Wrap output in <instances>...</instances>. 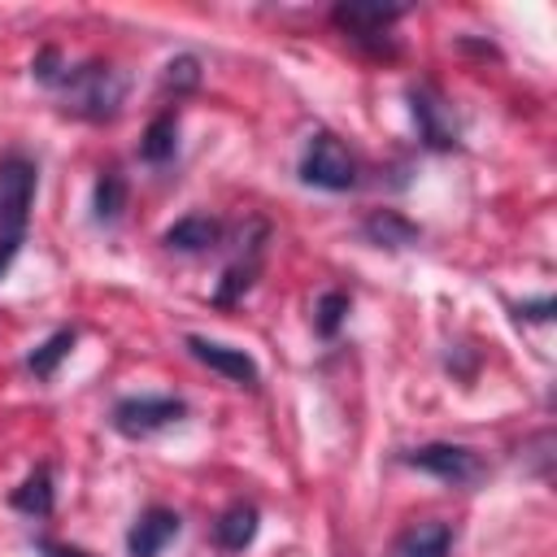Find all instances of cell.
Returning <instances> with one entry per match:
<instances>
[{
	"label": "cell",
	"mask_w": 557,
	"mask_h": 557,
	"mask_svg": "<svg viewBox=\"0 0 557 557\" xmlns=\"http://www.w3.org/2000/svg\"><path fill=\"white\" fill-rule=\"evenodd\" d=\"M52 91L61 96L65 113H74L83 122H109V117H117V109L126 100V78L109 61H83V65H70Z\"/></svg>",
	"instance_id": "cell-1"
},
{
	"label": "cell",
	"mask_w": 557,
	"mask_h": 557,
	"mask_svg": "<svg viewBox=\"0 0 557 557\" xmlns=\"http://www.w3.org/2000/svg\"><path fill=\"white\" fill-rule=\"evenodd\" d=\"M300 183H309L318 191H352L357 187V157L344 148L339 135L318 131V135H309V144L300 152Z\"/></svg>",
	"instance_id": "cell-2"
},
{
	"label": "cell",
	"mask_w": 557,
	"mask_h": 557,
	"mask_svg": "<svg viewBox=\"0 0 557 557\" xmlns=\"http://www.w3.org/2000/svg\"><path fill=\"white\" fill-rule=\"evenodd\" d=\"M405 17L400 4H335L331 22L370 57H396L392 26Z\"/></svg>",
	"instance_id": "cell-3"
},
{
	"label": "cell",
	"mask_w": 557,
	"mask_h": 557,
	"mask_svg": "<svg viewBox=\"0 0 557 557\" xmlns=\"http://www.w3.org/2000/svg\"><path fill=\"white\" fill-rule=\"evenodd\" d=\"M400 461L413 466V470H422V474H435V479L448 483V487H474V483L487 479V461H483L474 448L448 444V440L418 444V448H409Z\"/></svg>",
	"instance_id": "cell-4"
},
{
	"label": "cell",
	"mask_w": 557,
	"mask_h": 557,
	"mask_svg": "<svg viewBox=\"0 0 557 557\" xmlns=\"http://www.w3.org/2000/svg\"><path fill=\"white\" fill-rule=\"evenodd\" d=\"M35 187H39V165L30 157H22V152H9L0 161V235L26 239Z\"/></svg>",
	"instance_id": "cell-5"
},
{
	"label": "cell",
	"mask_w": 557,
	"mask_h": 557,
	"mask_svg": "<svg viewBox=\"0 0 557 557\" xmlns=\"http://www.w3.org/2000/svg\"><path fill=\"white\" fill-rule=\"evenodd\" d=\"M183 418H187V405L178 396H122L109 413L113 431L126 440H148V435H157Z\"/></svg>",
	"instance_id": "cell-6"
},
{
	"label": "cell",
	"mask_w": 557,
	"mask_h": 557,
	"mask_svg": "<svg viewBox=\"0 0 557 557\" xmlns=\"http://www.w3.org/2000/svg\"><path fill=\"white\" fill-rule=\"evenodd\" d=\"M409 113H413V122H418V139H422L426 148L448 152V148L461 144V126H457V117H453V104H448L431 83L409 87Z\"/></svg>",
	"instance_id": "cell-7"
},
{
	"label": "cell",
	"mask_w": 557,
	"mask_h": 557,
	"mask_svg": "<svg viewBox=\"0 0 557 557\" xmlns=\"http://www.w3.org/2000/svg\"><path fill=\"white\" fill-rule=\"evenodd\" d=\"M183 344H187V352H191L200 366H209L213 374H222V379H231V383H239V387H257V383H261V370H257V361H252L244 348H231V344H218V339H205V335H187Z\"/></svg>",
	"instance_id": "cell-8"
},
{
	"label": "cell",
	"mask_w": 557,
	"mask_h": 557,
	"mask_svg": "<svg viewBox=\"0 0 557 557\" xmlns=\"http://www.w3.org/2000/svg\"><path fill=\"white\" fill-rule=\"evenodd\" d=\"M178 531H183V518H178L174 509L148 505V509L131 522V531H126V553H131V557H161L165 544L178 540Z\"/></svg>",
	"instance_id": "cell-9"
},
{
	"label": "cell",
	"mask_w": 557,
	"mask_h": 557,
	"mask_svg": "<svg viewBox=\"0 0 557 557\" xmlns=\"http://www.w3.org/2000/svg\"><path fill=\"white\" fill-rule=\"evenodd\" d=\"M161 244L174 248V252H209V248L222 244V222L209 218V213H187L161 235Z\"/></svg>",
	"instance_id": "cell-10"
},
{
	"label": "cell",
	"mask_w": 557,
	"mask_h": 557,
	"mask_svg": "<svg viewBox=\"0 0 557 557\" xmlns=\"http://www.w3.org/2000/svg\"><path fill=\"white\" fill-rule=\"evenodd\" d=\"M257 527H261L257 505L235 500L231 509L218 513V522H213V540H218V548H226V553H244V548L257 540Z\"/></svg>",
	"instance_id": "cell-11"
},
{
	"label": "cell",
	"mask_w": 557,
	"mask_h": 557,
	"mask_svg": "<svg viewBox=\"0 0 557 557\" xmlns=\"http://www.w3.org/2000/svg\"><path fill=\"white\" fill-rule=\"evenodd\" d=\"M361 235L374 244V248H409V244H418V226L405 218V213H396V209H374L366 222H361Z\"/></svg>",
	"instance_id": "cell-12"
},
{
	"label": "cell",
	"mask_w": 557,
	"mask_h": 557,
	"mask_svg": "<svg viewBox=\"0 0 557 557\" xmlns=\"http://www.w3.org/2000/svg\"><path fill=\"white\" fill-rule=\"evenodd\" d=\"M174 152H178V113L174 109H161L148 122L144 139H139V157L148 165H165V161H174Z\"/></svg>",
	"instance_id": "cell-13"
},
{
	"label": "cell",
	"mask_w": 557,
	"mask_h": 557,
	"mask_svg": "<svg viewBox=\"0 0 557 557\" xmlns=\"http://www.w3.org/2000/svg\"><path fill=\"white\" fill-rule=\"evenodd\" d=\"M9 505H13V509H22V513H30V518H48V513H52V505H57L52 470H48V466H35V470L13 487Z\"/></svg>",
	"instance_id": "cell-14"
},
{
	"label": "cell",
	"mask_w": 557,
	"mask_h": 557,
	"mask_svg": "<svg viewBox=\"0 0 557 557\" xmlns=\"http://www.w3.org/2000/svg\"><path fill=\"white\" fill-rule=\"evenodd\" d=\"M448 548H453V527L440 518L413 522L400 535V557H448Z\"/></svg>",
	"instance_id": "cell-15"
},
{
	"label": "cell",
	"mask_w": 557,
	"mask_h": 557,
	"mask_svg": "<svg viewBox=\"0 0 557 557\" xmlns=\"http://www.w3.org/2000/svg\"><path fill=\"white\" fill-rule=\"evenodd\" d=\"M126 196H131L126 174H122V170H100L96 191H91V218H96L100 226H113V222L126 213Z\"/></svg>",
	"instance_id": "cell-16"
},
{
	"label": "cell",
	"mask_w": 557,
	"mask_h": 557,
	"mask_svg": "<svg viewBox=\"0 0 557 557\" xmlns=\"http://www.w3.org/2000/svg\"><path fill=\"white\" fill-rule=\"evenodd\" d=\"M74 344H78V335H74V326H61V331H52L30 357H26V370L35 374V379H52L57 374V366L74 352Z\"/></svg>",
	"instance_id": "cell-17"
},
{
	"label": "cell",
	"mask_w": 557,
	"mask_h": 557,
	"mask_svg": "<svg viewBox=\"0 0 557 557\" xmlns=\"http://www.w3.org/2000/svg\"><path fill=\"white\" fill-rule=\"evenodd\" d=\"M348 305H352L348 292H322L318 305H313V331L322 339H335L339 326H344V318H348Z\"/></svg>",
	"instance_id": "cell-18"
},
{
	"label": "cell",
	"mask_w": 557,
	"mask_h": 557,
	"mask_svg": "<svg viewBox=\"0 0 557 557\" xmlns=\"http://www.w3.org/2000/svg\"><path fill=\"white\" fill-rule=\"evenodd\" d=\"M161 87L174 91V100L187 96V91H196V87H200V61H196L191 52L170 57V65H165V74H161Z\"/></svg>",
	"instance_id": "cell-19"
},
{
	"label": "cell",
	"mask_w": 557,
	"mask_h": 557,
	"mask_svg": "<svg viewBox=\"0 0 557 557\" xmlns=\"http://www.w3.org/2000/svg\"><path fill=\"white\" fill-rule=\"evenodd\" d=\"M252 278H257V257L252 261H235L226 274H222V283H218V292H213V305H235L248 287H252Z\"/></svg>",
	"instance_id": "cell-20"
},
{
	"label": "cell",
	"mask_w": 557,
	"mask_h": 557,
	"mask_svg": "<svg viewBox=\"0 0 557 557\" xmlns=\"http://www.w3.org/2000/svg\"><path fill=\"white\" fill-rule=\"evenodd\" d=\"M65 61H61V52L57 48H39V57H35V65H30V74H35V83H44V87H57L61 78H65Z\"/></svg>",
	"instance_id": "cell-21"
},
{
	"label": "cell",
	"mask_w": 557,
	"mask_h": 557,
	"mask_svg": "<svg viewBox=\"0 0 557 557\" xmlns=\"http://www.w3.org/2000/svg\"><path fill=\"white\" fill-rule=\"evenodd\" d=\"M553 296H540V300H522V305H513V318L518 322H548L553 318Z\"/></svg>",
	"instance_id": "cell-22"
},
{
	"label": "cell",
	"mask_w": 557,
	"mask_h": 557,
	"mask_svg": "<svg viewBox=\"0 0 557 557\" xmlns=\"http://www.w3.org/2000/svg\"><path fill=\"white\" fill-rule=\"evenodd\" d=\"M17 248H22V239H13V235H0V278L9 274V265H13Z\"/></svg>",
	"instance_id": "cell-23"
},
{
	"label": "cell",
	"mask_w": 557,
	"mask_h": 557,
	"mask_svg": "<svg viewBox=\"0 0 557 557\" xmlns=\"http://www.w3.org/2000/svg\"><path fill=\"white\" fill-rule=\"evenodd\" d=\"M39 553H44V557H91V553H83V548H74V544H48V540L39 544Z\"/></svg>",
	"instance_id": "cell-24"
}]
</instances>
